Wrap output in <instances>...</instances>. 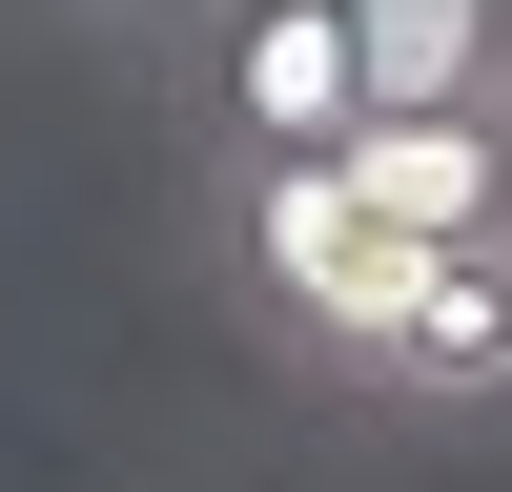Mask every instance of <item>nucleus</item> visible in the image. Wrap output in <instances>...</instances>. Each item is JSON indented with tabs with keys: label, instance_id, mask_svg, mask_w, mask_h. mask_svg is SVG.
Returning <instances> with one entry per match:
<instances>
[{
	"label": "nucleus",
	"instance_id": "1",
	"mask_svg": "<svg viewBox=\"0 0 512 492\" xmlns=\"http://www.w3.org/2000/svg\"><path fill=\"white\" fill-rule=\"evenodd\" d=\"M185 226H205V287L267 328L287 369H349V328L390 308L410 226L349 185V144H287V164H185Z\"/></svg>",
	"mask_w": 512,
	"mask_h": 492
},
{
	"label": "nucleus",
	"instance_id": "2",
	"mask_svg": "<svg viewBox=\"0 0 512 492\" xmlns=\"http://www.w3.org/2000/svg\"><path fill=\"white\" fill-rule=\"evenodd\" d=\"M164 103H185V164L349 144V123H369V21H349V0H205V41L164 62Z\"/></svg>",
	"mask_w": 512,
	"mask_h": 492
},
{
	"label": "nucleus",
	"instance_id": "3",
	"mask_svg": "<svg viewBox=\"0 0 512 492\" xmlns=\"http://www.w3.org/2000/svg\"><path fill=\"white\" fill-rule=\"evenodd\" d=\"M328 390H369V410H512V226L410 246L390 308L349 328V369H328Z\"/></svg>",
	"mask_w": 512,
	"mask_h": 492
},
{
	"label": "nucleus",
	"instance_id": "4",
	"mask_svg": "<svg viewBox=\"0 0 512 492\" xmlns=\"http://www.w3.org/2000/svg\"><path fill=\"white\" fill-rule=\"evenodd\" d=\"M349 185L390 205L410 246L512 226V103H369V123H349Z\"/></svg>",
	"mask_w": 512,
	"mask_h": 492
},
{
	"label": "nucleus",
	"instance_id": "5",
	"mask_svg": "<svg viewBox=\"0 0 512 492\" xmlns=\"http://www.w3.org/2000/svg\"><path fill=\"white\" fill-rule=\"evenodd\" d=\"M369 103H512V0H349Z\"/></svg>",
	"mask_w": 512,
	"mask_h": 492
},
{
	"label": "nucleus",
	"instance_id": "6",
	"mask_svg": "<svg viewBox=\"0 0 512 492\" xmlns=\"http://www.w3.org/2000/svg\"><path fill=\"white\" fill-rule=\"evenodd\" d=\"M41 21H62V41H103V62H185V41H205V0H41Z\"/></svg>",
	"mask_w": 512,
	"mask_h": 492
}]
</instances>
